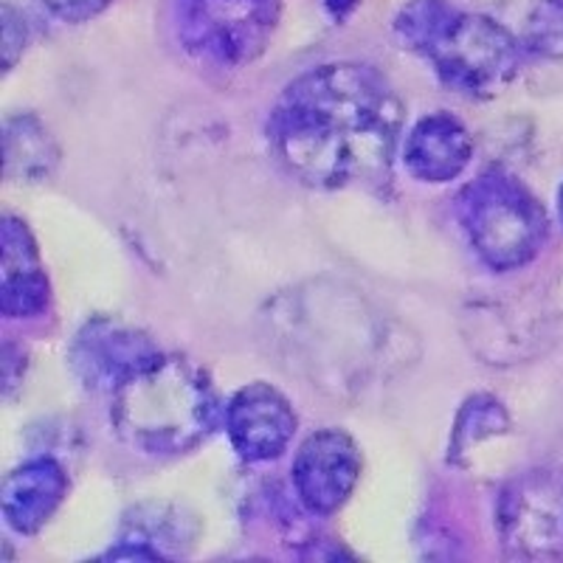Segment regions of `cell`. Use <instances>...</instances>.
I'll return each mask as SVG.
<instances>
[{
	"label": "cell",
	"instance_id": "1",
	"mask_svg": "<svg viewBox=\"0 0 563 563\" xmlns=\"http://www.w3.org/2000/svg\"><path fill=\"white\" fill-rule=\"evenodd\" d=\"M404 104L378 70L333 63L285 88L268 122L276 158L301 184L339 189L389 178Z\"/></svg>",
	"mask_w": 563,
	"mask_h": 563
},
{
	"label": "cell",
	"instance_id": "2",
	"mask_svg": "<svg viewBox=\"0 0 563 563\" xmlns=\"http://www.w3.org/2000/svg\"><path fill=\"white\" fill-rule=\"evenodd\" d=\"M218 395L192 361L155 355L113 389L110 422L130 449L173 456L195 449L218 426Z\"/></svg>",
	"mask_w": 563,
	"mask_h": 563
},
{
	"label": "cell",
	"instance_id": "3",
	"mask_svg": "<svg viewBox=\"0 0 563 563\" xmlns=\"http://www.w3.org/2000/svg\"><path fill=\"white\" fill-rule=\"evenodd\" d=\"M400 43L434 65L437 77L465 97H496L519 74L525 45L485 14L449 0H411L397 14Z\"/></svg>",
	"mask_w": 563,
	"mask_h": 563
},
{
	"label": "cell",
	"instance_id": "4",
	"mask_svg": "<svg viewBox=\"0 0 563 563\" xmlns=\"http://www.w3.org/2000/svg\"><path fill=\"white\" fill-rule=\"evenodd\" d=\"M456 214L482 263L493 271L521 268L544 249V206L505 169H487L456 198Z\"/></svg>",
	"mask_w": 563,
	"mask_h": 563
},
{
	"label": "cell",
	"instance_id": "5",
	"mask_svg": "<svg viewBox=\"0 0 563 563\" xmlns=\"http://www.w3.org/2000/svg\"><path fill=\"white\" fill-rule=\"evenodd\" d=\"M279 0H175L186 52L240 68L268 48L279 26Z\"/></svg>",
	"mask_w": 563,
	"mask_h": 563
},
{
	"label": "cell",
	"instance_id": "6",
	"mask_svg": "<svg viewBox=\"0 0 563 563\" xmlns=\"http://www.w3.org/2000/svg\"><path fill=\"white\" fill-rule=\"evenodd\" d=\"M361 479V451L350 434L324 429L301 442L294 460L296 496L316 516L339 510Z\"/></svg>",
	"mask_w": 563,
	"mask_h": 563
},
{
	"label": "cell",
	"instance_id": "7",
	"mask_svg": "<svg viewBox=\"0 0 563 563\" xmlns=\"http://www.w3.org/2000/svg\"><path fill=\"white\" fill-rule=\"evenodd\" d=\"M296 411L271 384L243 386L225 406V431L243 460L268 462L282 456L296 434Z\"/></svg>",
	"mask_w": 563,
	"mask_h": 563
},
{
	"label": "cell",
	"instance_id": "8",
	"mask_svg": "<svg viewBox=\"0 0 563 563\" xmlns=\"http://www.w3.org/2000/svg\"><path fill=\"white\" fill-rule=\"evenodd\" d=\"M505 544L516 555H563V487L550 479H527L512 487L501 507Z\"/></svg>",
	"mask_w": 563,
	"mask_h": 563
},
{
	"label": "cell",
	"instance_id": "9",
	"mask_svg": "<svg viewBox=\"0 0 563 563\" xmlns=\"http://www.w3.org/2000/svg\"><path fill=\"white\" fill-rule=\"evenodd\" d=\"M158 355V346L128 327L93 321L74 344V366L88 386L110 389Z\"/></svg>",
	"mask_w": 563,
	"mask_h": 563
},
{
	"label": "cell",
	"instance_id": "10",
	"mask_svg": "<svg viewBox=\"0 0 563 563\" xmlns=\"http://www.w3.org/2000/svg\"><path fill=\"white\" fill-rule=\"evenodd\" d=\"M474 158V141L465 124L451 113H431L411 128L404 144V164L417 180L449 184L460 178Z\"/></svg>",
	"mask_w": 563,
	"mask_h": 563
},
{
	"label": "cell",
	"instance_id": "11",
	"mask_svg": "<svg viewBox=\"0 0 563 563\" xmlns=\"http://www.w3.org/2000/svg\"><path fill=\"white\" fill-rule=\"evenodd\" d=\"M68 493V476L54 460H32L3 482V519L20 536L48 525Z\"/></svg>",
	"mask_w": 563,
	"mask_h": 563
},
{
	"label": "cell",
	"instance_id": "12",
	"mask_svg": "<svg viewBox=\"0 0 563 563\" xmlns=\"http://www.w3.org/2000/svg\"><path fill=\"white\" fill-rule=\"evenodd\" d=\"M48 305V279L23 220H3V288L0 308L7 319H29Z\"/></svg>",
	"mask_w": 563,
	"mask_h": 563
},
{
	"label": "cell",
	"instance_id": "13",
	"mask_svg": "<svg viewBox=\"0 0 563 563\" xmlns=\"http://www.w3.org/2000/svg\"><path fill=\"white\" fill-rule=\"evenodd\" d=\"M7 175L20 180H37L52 173L57 164V147L52 135L45 133L43 124L32 115L26 119H12L7 124Z\"/></svg>",
	"mask_w": 563,
	"mask_h": 563
},
{
	"label": "cell",
	"instance_id": "14",
	"mask_svg": "<svg viewBox=\"0 0 563 563\" xmlns=\"http://www.w3.org/2000/svg\"><path fill=\"white\" fill-rule=\"evenodd\" d=\"M521 45L538 57H563V0H538L527 18Z\"/></svg>",
	"mask_w": 563,
	"mask_h": 563
},
{
	"label": "cell",
	"instance_id": "15",
	"mask_svg": "<svg viewBox=\"0 0 563 563\" xmlns=\"http://www.w3.org/2000/svg\"><path fill=\"white\" fill-rule=\"evenodd\" d=\"M40 3L65 23H85V20L104 12L113 0H40Z\"/></svg>",
	"mask_w": 563,
	"mask_h": 563
},
{
	"label": "cell",
	"instance_id": "16",
	"mask_svg": "<svg viewBox=\"0 0 563 563\" xmlns=\"http://www.w3.org/2000/svg\"><path fill=\"white\" fill-rule=\"evenodd\" d=\"M352 3H355V0H327V7L333 9L335 14H344Z\"/></svg>",
	"mask_w": 563,
	"mask_h": 563
},
{
	"label": "cell",
	"instance_id": "17",
	"mask_svg": "<svg viewBox=\"0 0 563 563\" xmlns=\"http://www.w3.org/2000/svg\"><path fill=\"white\" fill-rule=\"evenodd\" d=\"M558 214H561V223H563V184L558 189Z\"/></svg>",
	"mask_w": 563,
	"mask_h": 563
}]
</instances>
